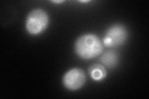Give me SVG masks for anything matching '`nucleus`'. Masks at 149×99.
Here are the masks:
<instances>
[{"label": "nucleus", "instance_id": "7ed1b4c3", "mask_svg": "<svg viewBox=\"0 0 149 99\" xmlns=\"http://www.w3.org/2000/svg\"><path fill=\"white\" fill-rule=\"evenodd\" d=\"M128 37V32L124 26L116 24L106 30L102 40L103 45L107 47H118L123 45Z\"/></svg>", "mask_w": 149, "mask_h": 99}, {"label": "nucleus", "instance_id": "20e7f679", "mask_svg": "<svg viewBox=\"0 0 149 99\" xmlns=\"http://www.w3.org/2000/svg\"><path fill=\"white\" fill-rule=\"evenodd\" d=\"M86 82V75L83 71L79 68H73L65 73L62 78L63 86L70 91L80 89Z\"/></svg>", "mask_w": 149, "mask_h": 99}, {"label": "nucleus", "instance_id": "f257e3e1", "mask_svg": "<svg viewBox=\"0 0 149 99\" xmlns=\"http://www.w3.org/2000/svg\"><path fill=\"white\" fill-rule=\"evenodd\" d=\"M74 51L80 58L91 60L102 53L103 44L98 36L92 33H88L77 39L74 43Z\"/></svg>", "mask_w": 149, "mask_h": 99}, {"label": "nucleus", "instance_id": "423d86ee", "mask_svg": "<svg viewBox=\"0 0 149 99\" xmlns=\"http://www.w3.org/2000/svg\"><path fill=\"white\" fill-rule=\"evenodd\" d=\"M91 78L95 81H101L106 78L107 71L104 65L100 64H92L89 68Z\"/></svg>", "mask_w": 149, "mask_h": 99}, {"label": "nucleus", "instance_id": "39448f33", "mask_svg": "<svg viewBox=\"0 0 149 99\" xmlns=\"http://www.w3.org/2000/svg\"><path fill=\"white\" fill-rule=\"evenodd\" d=\"M100 61L106 67L114 68L118 63L119 55L113 50L107 51L101 56Z\"/></svg>", "mask_w": 149, "mask_h": 99}, {"label": "nucleus", "instance_id": "6e6552de", "mask_svg": "<svg viewBox=\"0 0 149 99\" xmlns=\"http://www.w3.org/2000/svg\"><path fill=\"white\" fill-rule=\"evenodd\" d=\"M90 1H80V2H81V3H88Z\"/></svg>", "mask_w": 149, "mask_h": 99}, {"label": "nucleus", "instance_id": "0eeeda50", "mask_svg": "<svg viewBox=\"0 0 149 99\" xmlns=\"http://www.w3.org/2000/svg\"><path fill=\"white\" fill-rule=\"evenodd\" d=\"M64 1H61V0H60V1H52V2L54 3H59V4L62 3H63Z\"/></svg>", "mask_w": 149, "mask_h": 99}, {"label": "nucleus", "instance_id": "f03ea898", "mask_svg": "<svg viewBox=\"0 0 149 99\" xmlns=\"http://www.w3.org/2000/svg\"><path fill=\"white\" fill-rule=\"evenodd\" d=\"M50 19L48 13L41 8H36L28 14L26 19V29L31 35H38L48 27Z\"/></svg>", "mask_w": 149, "mask_h": 99}]
</instances>
